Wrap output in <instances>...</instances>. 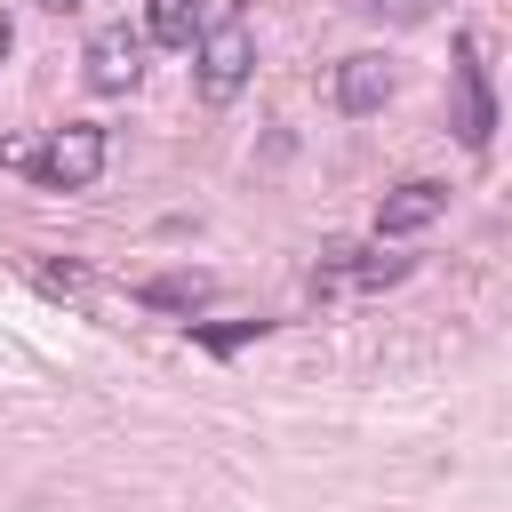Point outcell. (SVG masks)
Segmentation results:
<instances>
[{"label":"cell","mask_w":512,"mask_h":512,"mask_svg":"<svg viewBox=\"0 0 512 512\" xmlns=\"http://www.w3.org/2000/svg\"><path fill=\"white\" fill-rule=\"evenodd\" d=\"M200 24H208V0H144V40L160 48H200Z\"/></svg>","instance_id":"cell-7"},{"label":"cell","mask_w":512,"mask_h":512,"mask_svg":"<svg viewBox=\"0 0 512 512\" xmlns=\"http://www.w3.org/2000/svg\"><path fill=\"white\" fill-rule=\"evenodd\" d=\"M40 8H56V16H64V8H80V0H40Z\"/></svg>","instance_id":"cell-12"},{"label":"cell","mask_w":512,"mask_h":512,"mask_svg":"<svg viewBox=\"0 0 512 512\" xmlns=\"http://www.w3.org/2000/svg\"><path fill=\"white\" fill-rule=\"evenodd\" d=\"M104 128L96 120H72V128H48V144H0V160L8 168H24V176H40L48 192H88L96 176H104Z\"/></svg>","instance_id":"cell-1"},{"label":"cell","mask_w":512,"mask_h":512,"mask_svg":"<svg viewBox=\"0 0 512 512\" xmlns=\"http://www.w3.org/2000/svg\"><path fill=\"white\" fill-rule=\"evenodd\" d=\"M264 328H272V320H232V328H200V320H192V336H200L208 352H240V344H248V336H264Z\"/></svg>","instance_id":"cell-10"},{"label":"cell","mask_w":512,"mask_h":512,"mask_svg":"<svg viewBox=\"0 0 512 512\" xmlns=\"http://www.w3.org/2000/svg\"><path fill=\"white\" fill-rule=\"evenodd\" d=\"M136 296H144V304H160V312H184V320H192V312L216 296V280H208V272H160V280H144Z\"/></svg>","instance_id":"cell-9"},{"label":"cell","mask_w":512,"mask_h":512,"mask_svg":"<svg viewBox=\"0 0 512 512\" xmlns=\"http://www.w3.org/2000/svg\"><path fill=\"white\" fill-rule=\"evenodd\" d=\"M328 104H336V112H352V120H368V112H384V104H392V64H384L376 48H360V56H344V64L328 72Z\"/></svg>","instance_id":"cell-4"},{"label":"cell","mask_w":512,"mask_h":512,"mask_svg":"<svg viewBox=\"0 0 512 512\" xmlns=\"http://www.w3.org/2000/svg\"><path fill=\"white\" fill-rule=\"evenodd\" d=\"M0 56H8V24H0Z\"/></svg>","instance_id":"cell-13"},{"label":"cell","mask_w":512,"mask_h":512,"mask_svg":"<svg viewBox=\"0 0 512 512\" xmlns=\"http://www.w3.org/2000/svg\"><path fill=\"white\" fill-rule=\"evenodd\" d=\"M488 136H496V96H488L480 40L464 32V40H456V144H464V152H488Z\"/></svg>","instance_id":"cell-3"},{"label":"cell","mask_w":512,"mask_h":512,"mask_svg":"<svg viewBox=\"0 0 512 512\" xmlns=\"http://www.w3.org/2000/svg\"><path fill=\"white\" fill-rule=\"evenodd\" d=\"M392 280H408V256H352V248H336V264L320 272V288H392Z\"/></svg>","instance_id":"cell-8"},{"label":"cell","mask_w":512,"mask_h":512,"mask_svg":"<svg viewBox=\"0 0 512 512\" xmlns=\"http://www.w3.org/2000/svg\"><path fill=\"white\" fill-rule=\"evenodd\" d=\"M256 72V40L240 24V0H208V24H200V48H192V80L208 104H232Z\"/></svg>","instance_id":"cell-2"},{"label":"cell","mask_w":512,"mask_h":512,"mask_svg":"<svg viewBox=\"0 0 512 512\" xmlns=\"http://www.w3.org/2000/svg\"><path fill=\"white\" fill-rule=\"evenodd\" d=\"M136 72H144V32L112 24V32H96V40H88V88H96V96L136 88Z\"/></svg>","instance_id":"cell-6"},{"label":"cell","mask_w":512,"mask_h":512,"mask_svg":"<svg viewBox=\"0 0 512 512\" xmlns=\"http://www.w3.org/2000/svg\"><path fill=\"white\" fill-rule=\"evenodd\" d=\"M440 216H448V184H432V176H408V184H392V192H384V208H376V240L432 232Z\"/></svg>","instance_id":"cell-5"},{"label":"cell","mask_w":512,"mask_h":512,"mask_svg":"<svg viewBox=\"0 0 512 512\" xmlns=\"http://www.w3.org/2000/svg\"><path fill=\"white\" fill-rule=\"evenodd\" d=\"M352 8H376V16H392V24H424V16H440V0H352Z\"/></svg>","instance_id":"cell-11"}]
</instances>
